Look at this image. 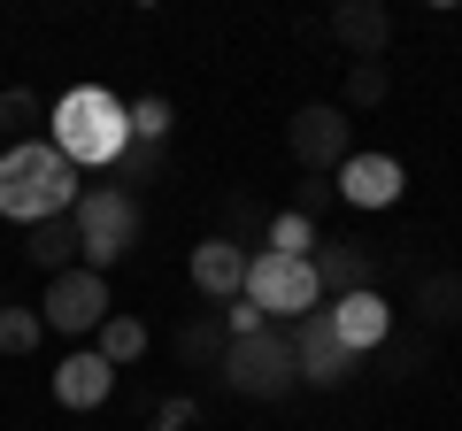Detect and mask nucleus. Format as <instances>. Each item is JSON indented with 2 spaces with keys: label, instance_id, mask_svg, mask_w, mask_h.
I'll list each match as a JSON object with an SVG mask.
<instances>
[{
  "label": "nucleus",
  "instance_id": "nucleus-1",
  "mask_svg": "<svg viewBox=\"0 0 462 431\" xmlns=\"http://www.w3.org/2000/svg\"><path fill=\"white\" fill-rule=\"evenodd\" d=\"M47 147L69 170H108L132 154V116H124V100L108 85H78V93H62L47 108Z\"/></svg>",
  "mask_w": 462,
  "mask_h": 431
},
{
  "label": "nucleus",
  "instance_id": "nucleus-2",
  "mask_svg": "<svg viewBox=\"0 0 462 431\" xmlns=\"http://www.w3.org/2000/svg\"><path fill=\"white\" fill-rule=\"evenodd\" d=\"M78 208V170L47 147V139H16L0 154V216L8 224H47V216H69Z\"/></svg>",
  "mask_w": 462,
  "mask_h": 431
},
{
  "label": "nucleus",
  "instance_id": "nucleus-3",
  "mask_svg": "<svg viewBox=\"0 0 462 431\" xmlns=\"http://www.w3.org/2000/svg\"><path fill=\"white\" fill-rule=\"evenodd\" d=\"M69 224H78V262L108 278V262H124L139 247V193L132 185H85Z\"/></svg>",
  "mask_w": 462,
  "mask_h": 431
},
{
  "label": "nucleus",
  "instance_id": "nucleus-4",
  "mask_svg": "<svg viewBox=\"0 0 462 431\" xmlns=\"http://www.w3.org/2000/svg\"><path fill=\"white\" fill-rule=\"evenodd\" d=\"M224 385L239 400H285L300 385V370H293V339L278 332V324H263V332H247V339H231L224 347Z\"/></svg>",
  "mask_w": 462,
  "mask_h": 431
},
{
  "label": "nucleus",
  "instance_id": "nucleus-5",
  "mask_svg": "<svg viewBox=\"0 0 462 431\" xmlns=\"http://www.w3.org/2000/svg\"><path fill=\"white\" fill-rule=\"evenodd\" d=\"M239 300H254V308L270 316V324H300L309 308H324V285H316L309 262H293V254H247V285H239Z\"/></svg>",
  "mask_w": 462,
  "mask_h": 431
},
{
  "label": "nucleus",
  "instance_id": "nucleus-6",
  "mask_svg": "<svg viewBox=\"0 0 462 431\" xmlns=\"http://www.w3.org/2000/svg\"><path fill=\"white\" fill-rule=\"evenodd\" d=\"M116 316V293H108V278L100 270H62V278H47V300H39V324L47 332H62V339H93L100 324Z\"/></svg>",
  "mask_w": 462,
  "mask_h": 431
},
{
  "label": "nucleus",
  "instance_id": "nucleus-7",
  "mask_svg": "<svg viewBox=\"0 0 462 431\" xmlns=\"http://www.w3.org/2000/svg\"><path fill=\"white\" fill-rule=\"evenodd\" d=\"M285 147H293V162L309 170V178H339V162L355 154V116H346L339 100H309V108H293V124H285Z\"/></svg>",
  "mask_w": 462,
  "mask_h": 431
},
{
  "label": "nucleus",
  "instance_id": "nucleus-8",
  "mask_svg": "<svg viewBox=\"0 0 462 431\" xmlns=\"http://www.w3.org/2000/svg\"><path fill=\"white\" fill-rule=\"evenodd\" d=\"M285 339H293V370H300V385H324V393H331V385L355 378V354H346L339 332H331V308H309Z\"/></svg>",
  "mask_w": 462,
  "mask_h": 431
},
{
  "label": "nucleus",
  "instance_id": "nucleus-9",
  "mask_svg": "<svg viewBox=\"0 0 462 431\" xmlns=\"http://www.w3.org/2000/svg\"><path fill=\"white\" fill-rule=\"evenodd\" d=\"M401 193H409V170H401L393 154H363V147H355L339 162V200H346V208H393Z\"/></svg>",
  "mask_w": 462,
  "mask_h": 431
},
{
  "label": "nucleus",
  "instance_id": "nucleus-10",
  "mask_svg": "<svg viewBox=\"0 0 462 431\" xmlns=\"http://www.w3.org/2000/svg\"><path fill=\"white\" fill-rule=\"evenodd\" d=\"M331 39L355 62H385V47H393V8L385 0H339L331 8Z\"/></svg>",
  "mask_w": 462,
  "mask_h": 431
},
{
  "label": "nucleus",
  "instance_id": "nucleus-11",
  "mask_svg": "<svg viewBox=\"0 0 462 431\" xmlns=\"http://www.w3.org/2000/svg\"><path fill=\"white\" fill-rule=\"evenodd\" d=\"M309 270H316V285H324L331 300H346V293H370V278H378V254H370L363 239H324V247L309 254Z\"/></svg>",
  "mask_w": 462,
  "mask_h": 431
},
{
  "label": "nucleus",
  "instance_id": "nucleus-12",
  "mask_svg": "<svg viewBox=\"0 0 462 431\" xmlns=\"http://www.w3.org/2000/svg\"><path fill=\"white\" fill-rule=\"evenodd\" d=\"M331 332H339V347H346V354H370V347H385V332H393V308H385V293L370 285V293H346V300H331Z\"/></svg>",
  "mask_w": 462,
  "mask_h": 431
},
{
  "label": "nucleus",
  "instance_id": "nucleus-13",
  "mask_svg": "<svg viewBox=\"0 0 462 431\" xmlns=\"http://www.w3.org/2000/svg\"><path fill=\"white\" fill-rule=\"evenodd\" d=\"M108 393H116V370L100 362L93 347H69L62 362H54V400H62V408H100Z\"/></svg>",
  "mask_w": 462,
  "mask_h": 431
},
{
  "label": "nucleus",
  "instance_id": "nucleus-14",
  "mask_svg": "<svg viewBox=\"0 0 462 431\" xmlns=\"http://www.w3.org/2000/svg\"><path fill=\"white\" fill-rule=\"evenodd\" d=\"M185 270H193V285L208 300H239V285H247V247H231V239H200Z\"/></svg>",
  "mask_w": 462,
  "mask_h": 431
},
{
  "label": "nucleus",
  "instance_id": "nucleus-15",
  "mask_svg": "<svg viewBox=\"0 0 462 431\" xmlns=\"http://www.w3.org/2000/svg\"><path fill=\"white\" fill-rule=\"evenodd\" d=\"M23 262L47 270V278L78 270V224H69V216H47V224H32V239H23Z\"/></svg>",
  "mask_w": 462,
  "mask_h": 431
},
{
  "label": "nucleus",
  "instance_id": "nucleus-16",
  "mask_svg": "<svg viewBox=\"0 0 462 431\" xmlns=\"http://www.w3.org/2000/svg\"><path fill=\"white\" fill-rule=\"evenodd\" d=\"M170 347H178V362L185 370H216V362H224V347H231V332H224V316H185V324H178V332H170Z\"/></svg>",
  "mask_w": 462,
  "mask_h": 431
},
{
  "label": "nucleus",
  "instance_id": "nucleus-17",
  "mask_svg": "<svg viewBox=\"0 0 462 431\" xmlns=\"http://www.w3.org/2000/svg\"><path fill=\"white\" fill-rule=\"evenodd\" d=\"M416 316H424V332H455L462 324V270H431L416 285Z\"/></svg>",
  "mask_w": 462,
  "mask_h": 431
},
{
  "label": "nucleus",
  "instance_id": "nucleus-18",
  "mask_svg": "<svg viewBox=\"0 0 462 431\" xmlns=\"http://www.w3.org/2000/svg\"><path fill=\"white\" fill-rule=\"evenodd\" d=\"M93 354H100V362H108V370L139 362V354H147V324H139V316H124V308H116L108 324H100V332H93Z\"/></svg>",
  "mask_w": 462,
  "mask_h": 431
},
{
  "label": "nucleus",
  "instance_id": "nucleus-19",
  "mask_svg": "<svg viewBox=\"0 0 462 431\" xmlns=\"http://www.w3.org/2000/svg\"><path fill=\"white\" fill-rule=\"evenodd\" d=\"M385 93H393V69H385V62H346V85H339L346 116H355V108H378Z\"/></svg>",
  "mask_w": 462,
  "mask_h": 431
},
{
  "label": "nucleus",
  "instance_id": "nucleus-20",
  "mask_svg": "<svg viewBox=\"0 0 462 431\" xmlns=\"http://www.w3.org/2000/svg\"><path fill=\"white\" fill-rule=\"evenodd\" d=\"M263 247L309 262V254H316V224H309V216H293V208H278V216H270V232H263Z\"/></svg>",
  "mask_w": 462,
  "mask_h": 431
},
{
  "label": "nucleus",
  "instance_id": "nucleus-21",
  "mask_svg": "<svg viewBox=\"0 0 462 431\" xmlns=\"http://www.w3.org/2000/svg\"><path fill=\"white\" fill-rule=\"evenodd\" d=\"M254 232H263V200H254V193H231L224 200V232H216V239H231V247H263V239H254Z\"/></svg>",
  "mask_w": 462,
  "mask_h": 431
},
{
  "label": "nucleus",
  "instance_id": "nucleus-22",
  "mask_svg": "<svg viewBox=\"0 0 462 431\" xmlns=\"http://www.w3.org/2000/svg\"><path fill=\"white\" fill-rule=\"evenodd\" d=\"M124 116H132V147H162V139H170V100H162V93L132 100Z\"/></svg>",
  "mask_w": 462,
  "mask_h": 431
},
{
  "label": "nucleus",
  "instance_id": "nucleus-23",
  "mask_svg": "<svg viewBox=\"0 0 462 431\" xmlns=\"http://www.w3.org/2000/svg\"><path fill=\"white\" fill-rule=\"evenodd\" d=\"M39 339H47L39 308H0V354H32Z\"/></svg>",
  "mask_w": 462,
  "mask_h": 431
},
{
  "label": "nucleus",
  "instance_id": "nucleus-24",
  "mask_svg": "<svg viewBox=\"0 0 462 431\" xmlns=\"http://www.w3.org/2000/svg\"><path fill=\"white\" fill-rule=\"evenodd\" d=\"M424 347H431V332H401V324H393V332H385V362H393V370H385V378H409V370L416 362H424Z\"/></svg>",
  "mask_w": 462,
  "mask_h": 431
},
{
  "label": "nucleus",
  "instance_id": "nucleus-25",
  "mask_svg": "<svg viewBox=\"0 0 462 431\" xmlns=\"http://www.w3.org/2000/svg\"><path fill=\"white\" fill-rule=\"evenodd\" d=\"M39 116H47V108H39V93H32V85H8V93H0V132H32V124Z\"/></svg>",
  "mask_w": 462,
  "mask_h": 431
},
{
  "label": "nucleus",
  "instance_id": "nucleus-26",
  "mask_svg": "<svg viewBox=\"0 0 462 431\" xmlns=\"http://www.w3.org/2000/svg\"><path fill=\"white\" fill-rule=\"evenodd\" d=\"M263 324H270V316L254 308V300H224V332H231V339H247V332H263Z\"/></svg>",
  "mask_w": 462,
  "mask_h": 431
},
{
  "label": "nucleus",
  "instance_id": "nucleus-27",
  "mask_svg": "<svg viewBox=\"0 0 462 431\" xmlns=\"http://www.w3.org/2000/svg\"><path fill=\"white\" fill-rule=\"evenodd\" d=\"M324 193H331V185H324V178H309V185L293 193V216H309V224H316V208H324Z\"/></svg>",
  "mask_w": 462,
  "mask_h": 431
},
{
  "label": "nucleus",
  "instance_id": "nucleus-28",
  "mask_svg": "<svg viewBox=\"0 0 462 431\" xmlns=\"http://www.w3.org/2000/svg\"><path fill=\"white\" fill-rule=\"evenodd\" d=\"M124 162H132V185H139V178H154V170H162V147H132Z\"/></svg>",
  "mask_w": 462,
  "mask_h": 431
}]
</instances>
